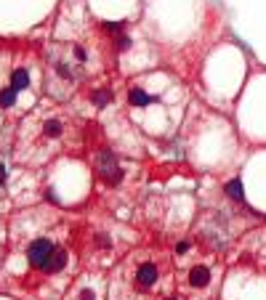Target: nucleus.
I'll list each match as a JSON object with an SVG mask.
<instances>
[{
    "instance_id": "14",
    "label": "nucleus",
    "mask_w": 266,
    "mask_h": 300,
    "mask_svg": "<svg viewBox=\"0 0 266 300\" xmlns=\"http://www.w3.org/2000/svg\"><path fill=\"white\" fill-rule=\"evenodd\" d=\"M56 72L62 77H72V72H69V66H66V64H56Z\"/></svg>"
},
{
    "instance_id": "9",
    "label": "nucleus",
    "mask_w": 266,
    "mask_h": 300,
    "mask_svg": "<svg viewBox=\"0 0 266 300\" xmlns=\"http://www.w3.org/2000/svg\"><path fill=\"white\" fill-rule=\"evenodd\" d=\"M62 130H64V125L59 120H48L45 125H43V133H45L48 138H59V136H62Z\"/></svg>"
},
{
    "instance_id": "1",
    "label": "nucleus",
    "mask_w": 266,
    "mask_h": 300,
    "mask_svg": "<svg viewBox=\"0 0 266 300\" xmlns=\"http://www.w3.org/2000/svg\"><path fill=\"white\" fill-rule=\"evenodd\" d=\"M96 170H99V175L104 178L107 186H117L123 181V168L117 165V157L112 151H101L99 160H96Z\"/></svg>"
},
{
    "instance_id": "13",
    "label": "nucleus",
    "mask_w": 266,
    "mask_h": 300,
    "mask_svg": "<svg viewBox=\"0 0 266 300\" xmlns=\"http://www.w3.org/2000/svg\"><path fill=\"white\" fill-rule=\"evenodd\" d=\"M104 29L107 32H120V29H123V21H104Z\"/></svg>"
},
{
    "instance_id": "3",
    "label": "nucleus",
    "mask_w": 266,
    "mask_h": 300,
    "mask_svg": "<svg viewBox=\"0 0 266 300\" xmlns=\"http://www.w3.org/2000/svg\"><path fill=\"white\" fill-rule=\"evenodd\" d=\"M157 277H160V268H157L152 260L138 263V268H136V281H138L141 287H155Z\"/></svg>"
},
{
    "instance_id": "4",
    "label": "nucleus",
    "mask_w": 266,
    "mask_h": 300,
    "mask_svg": "<svg viewBox=\"0 0 266 300\" xmlns=\"http://www.w3.org/2000/svg\"><path fill=\"white\" fill-rule=\"evenodd\" d=\"M208 281H210V268L208 266H195L189 271V284L192 287H208Z\"/></svg>"
},
{
    "instance_id": "12",
    "label": "nucleus",
    "mask_w": 266,
    "mask_h": 300,
    "mask_svg": "<svg viewBox=\"0 0 266 300\" xmlns=\"http://www.w3.org/2000/svg\"><path fill=\"white\" fill-rule=\"evenodd\" d=\"M131 45H133V40L128 38V35H120V38H117V48H120V51H128Z\"/></svg>"
},
{
    "instance_id": "6",
    "label": "nucleus",
    "mask_w": 266,
    "mask_h": 300,
    "mask_svg": "<svg viewBox=\"0 0 266 300\" xmlns=\"http://www.w3.org/2000/svg\"><path fill=\"white\" fill-rule=\"evenodd\" d=\"M223 192H226V197L234 199V202H243L245 199V186H243V181H240V178H232L226 186H223Z\"/></svg>"
},
{
    "instance_id": "11",
    "label": "nucleus",
    "mask_w": 266,
    "mask_h": 300,
    "mask_svg": "<svg viewBox=\"0 0 266 300\" xmlns=\"http://www.w3.org/2000/svg\"><path fill=\"white\" fill-rule=\"evenodd\" d=\"M110 101H112L110 90H96V93H93V104H96V107H107Z\"/></svg>"
},
{
    "instance_id": "19",
    "label": "nucleus",
    "mask_w": 266,
    "mask_h": 300,
    "mask_svg": "<svg viewBox=\"0 0 266 300\" xmlns=\"http://www.w3.org/2000/svg\"><path fill=\"white\" fill-rule=\"evenodd\" d=\"M5 181V165H0V183Z\"/></svg>"
},
{
    "instance_id": "10",
    "label": "nucleus",
    "mask_w": 266,
    "mask_h": 300,
    "mask_svg": "<svg viewBox=\"0 0 266 300\" xmlns=\"http://www.w3.org/2000/svg\"><path fill=\"white\" fill-rule=\"evenodd\" d=\"M16 93H19V90H14V88L0 90V107H14V104H16Z\"/></svg>"
},
{
    "instance_id": "20",
    "label": "nucleus",
    "mask_w": 266,
    "mask_h": 300,
    "mask_svg": "<svg viewBox=\"0 0 266 300\" xmlns=\"http://www.w3.org/2000/svg\"><path fill=\"white\" fill-rule=\"evenodd\" d=\"M165 300H176V298H165Z\"/></svg>"
},
{
    "instance_id": "7",
    "label": "nucleus",
    "mask_w": 266,
    "mask_h": 300,
    "mask_svg": "<svg viewBox=\"0 0 266 300\" xmlns=\"http://www.w3.org/2000/svg\"><path fill=\"white\" fill-rule=\"evenodd\" d=\"M11 88L14 90H27L29 88V72L27 69H16L11 75Z\"/></svg>"
},
{
    "instance_id": "8",
    "label": "nucleus",
    "mask_w": 266,
    "mask_h": 300,
    "mask_svg": "<svg viewBox=\"0 0 266 300\" xmlns=\"http://www.w3.org/2000/svg\"><path fill=\"white\" fill-rule=\"evenodd\" d=\"M128 101L133 104V107H147V104H149V101H152V99H149V96H147V93H144V90H141V88H133V90H131V93H128Z\"/></svg>"
},
{
    "instance_id": "2",
    "label": "nucleus",
    "mask_w": 266,
    "mask_h": 300,
    "mask_svg": "<svg viewBox=\"0 0 266 300\" xmlns=\"http://www.w3.org/2000/svg\"><path fill=\"white\" fill-rule=\"evenodd\" d=\"M53 250H56V247H53L48 239H35V242L27 247V260L32 263L35 268H43L45 263H48V258H51Z\"/></svg>"
},
{
    "instance_id": "5",
    "label": "nucleus",
    "mask_w": 266,
    "mask_h": 300,
    "mask_svg": "<svg viewBox=\"0 0 266 300\" xmlns=\"http://www.w3.org/2000/svg\"><path fill=\"white\" fill-rule=\"evenodd\" d=\"M64 266H66V253H64V250H53L51 258H48V263L43 266V271L45 274H56V271H62Z\"/></svg>"
},
{
    "instance_id": "15",
    "label": "nucleus",
    "mask_w": 266,
    "mask_h": 300,
    "mask_svg": "<svg viewBox=\"0 0 266 300\" xmlns=\"http://www.w3.org/2000/svg\"><path fill=\"white\" fill-rule=\"evenodd\" d=\"M96 244H99V247H110V244H112V242H110V239H107V236H104V234H96Z\"/></svg>"
},
{
    "instance_id": "18",
    "label": "nucleus",
    "mask_w": 266,
    "mask_h": 300,
    "mask_svg": "<svg viewBox=\"0 0 266 300\" xmlns=\"http://www.w3.org/2000/svg\"><path fill=\"white\" fill-rule=\"evenodd\" d=\"M80 300H93V290H83L80 292Z\"/></svg>"
},
{
    "instance_id": "17",
    "label": "nucleus",
    "mask_w": 266,
    "mask_h": 300,
    "mask_svg": "<svg viewBox=\"0 0 266 300\" xmlns=\"http://www.w3.org/2000/svg\"><path fill=\"white\" fill-rule=\"evenodd\" d=\"M186 250H189V242H178V244H176V253H178V255L186 253Z\"/></svg>"
},
{
    "instance_id": "16",
    "label": "nucleus",
    "mask_w": 266,
    "mask_h": 300,
    "mask_svg": "<svg viewBox=\"0 0 266 300\" xmlns=\"http://www.w3.org/2000/svg\"><path fill=\"white\" fill-rule=\"evenodd\" d=\"M75 59H77V61H86V59H88V53L83 51L80 45H75Z\"/></svg>"
}]
</instances>
